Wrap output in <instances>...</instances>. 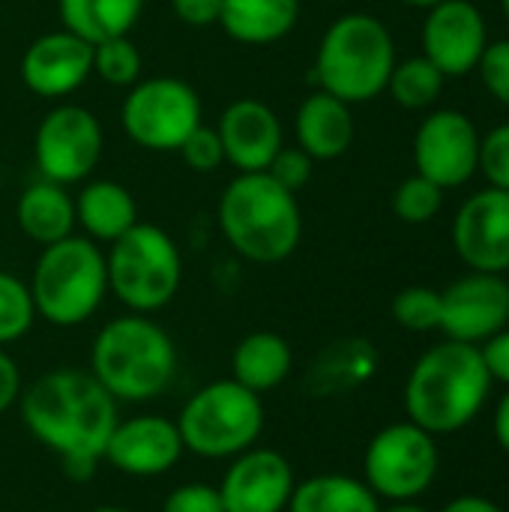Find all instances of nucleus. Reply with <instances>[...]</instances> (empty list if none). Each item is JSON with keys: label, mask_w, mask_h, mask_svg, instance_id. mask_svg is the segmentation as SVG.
<instances>
[{"label": "nucleus", "mask_w": 509, "mask_h": 512, "mask_svg": "<svg viewBox=\"0 0 509 512\" xmlns=\"http://www.w3.org/2000/svg\"><path fill=\"white\" fill-rule=\"evenodd\" d=\"M24 429L60 456L72 480H87L117 426V399L81 369H54L21 390Z\"/></svg>", "instance_id": "f257e3e1"}, {"label": "nucleus", "mask_w": 509, "mask_h": 512, "mask_svg": "<svg viewBox=\"0 0 509 512\" xmlns=\"http://www.w3.org/2000/svg\"><path fill=\"white\" fill-rule=\"evenodd\" d=\"M492 384L480 345L447 339L414 363L405 381V414L435 438L462 432L486 408Z\"/></svg>", "instance_id": "f03ea898"}, {"label": "nucleus", "mask_w": 509, "mask_h": 512, "mask_svg": "<svg viewBox=\"0 0 509 512\" xmlns=\"http://www.w3.org/2000/svg\"><path fill=\"white\" fill-rule=\"evenodd\" d=\"M219 228L240 258L279 264L300 246L303 213L297 195L282 189L267 171H246L219 198Z\"/></svg>", "instance_id": "7ed1b4c3"}, {"label": "nucleus", "mask_w": 509, "mask_h": 512, "mask_svg": "<svg viewBox=\"0 0 509 512\" xmlns=\"http://www.w3.org/2000/svg\"><path fill=\"white\" fill-rule=\"evenodd\" d=\"M90 375L117 402H150L171 387L177 348L156 321L132 312L99 330L90 351Z\"/></svg>", "instance_id": "20e7f679"}, {"label": "nucleus", "mask_w": 509, "mask_h": 512, "mask_svg": "<svg viewBox=\"0 0 509 512\" xmlns=\"http://www.w3.org/2000/svg\"><path fill=\"white\" fill-rule=\"evenodd\" d=\"M396 66V42L390 27L369 12L339 15L321 36L315 54L318 90L348 102H372L387 90Z\"/></svg>", "instance_id": "39448f33"}, {"label": "nucleus", "mask_w": 509, "mask_h": 512, "mask_svg": "<svg viewBox=\"0 0 509 512\" xmlns=\"http://www.w3.org/2000/svg\"><path fill=\"white\" fill-rule=\"evenodd\" d=\"M30 294L36 315L54 327H78L96 315L108 294L105 255L90 237H66L42 246L33 267Z\"/></svg>", "instance_id": "423d86ee"}, {"label": "nucleus", "mask_w": 509, "mask_h": 512, "mask_svg": "<svg viewBox=\"0 0 509 512\" xmlns=\"http://www.w3.org/2000/svg\"><path fill=\"white\" fill-rule=\"evenodd\" d=\"M264 402L234 378L201 387L174 420L183 450L201 459H234L258 444L264 432Z\"/></svg>", "instance_id": "0eeeda50"}, {"label": "nucleus", "mask_w": 509, "mask_h": 512, "mask_svg": "<svg viewBox=\"0 0 509 512\" xmlns=\"http://www.w3.org/2000/svg\"><path fill=\"white\" fill-rule=\"evenodd\" d=\"M108 291L132 312L150 315L165 309L180 288L183 261L177 243L150 222H135L105 255Z\"/></svg>", "instance_id": "6e6552de"}, {"label": "nucleus", "mask_w": 509, "mask_h": 512, "mask_svg": "<svg viewBox=\"0 0 509 512\" xmlns=\"http://www.w3.org/2000/svg\"><path fill=\"white\" fill-rule=\"evenodd\" d=\"M435 435L411 420L384 426L363 453V483L384 501H417L438 477Z\"/></svg>", "instance_id": "1a4fd4ad"}, {"label": "nucleus", "mask_w": 509, "mask_h": 512, "mask_svg": "<svg viewBox=\"0 0 509 512\" xmlns=\"http://www.w3.org/2000/svg\"><path fill=\"white\" fill-rule=\"evenodd\" d=\"M120 120L126 135L153 153H177L192 129L201 126V99L180 78H144L129 87Z\"/></svg>", "instance_id": "9d476101"}, {"label": "nucleus", "mask_w": 509, "mask_h": 512, "mask_svg": "<svg viewBox=\"0 0 509 512\" xmlns=\"http://www.w3.org/2000/svg\"><path fill=\"white\" fill-rule=\"evenodd\" d=\"M33 156L42 180L81 183L102 159V126L84 105H57L36 129Z\"/></svg>", "instance_id": "9b49d317"}, {"label": "nucleus", "mask_w": 509, "mask_h": 512, "mask_svg": "<svg viewBox=\"0 0 509 512\" xmlns=\"http://www.w3.org/2000/svg\"><path fill=\"white\" fill-rule=\"evenodd\" d=\"M480 129L459 108L429 111L414 132V168L441 189H459L477 174Z\"/></svg>", "instance_id": "f8f14e48"}, {"label": "nucleus", "mask_w": 509, "mask_h": 512, "mask_svg": "<svg viewBox=\"0 0 509 512\" xmlns=\"http://www.w3.org/2000/svg\"><path fill=\"white\" fill-rule=\"evenodd\" d=\"M509 327V282L498 273H477L456 279L441 291V333L453 342L483 345Z\"/></svg>", "instance_id": "ddd939ff"}, {"label": "nucleus", "mask_w": 509, "mask_h": 512, "mask_svg": "<svg viewBox=\"0 0 509 512\" xmlns=\"http://www.w3.org/2000/svg\"><path fill=\"white\" fill-rule=\"evenodd\" d=\"M420 42L423 57H429L447 78H465L480 66V57L492 39L486 15L477 3L444 0L426 9Z\"/></svg>", "instance_id": "4468645a"}, {"label": "nucleus", "mask_w": 509, "mask_h": 512, "mask_svg": "<svg viewBox=\"0 0 509 512\" xmlns=\"http://www.w3.org/2000/svg\"><path fill=\"white\" fill-rule=\"evenodd\" d=\"M453 249L468 270L509 273V192L486 186L462 201L453 219Z\"/></svg>", "instance_id": "2eb2a0df"}, {"label": "nucleus", "mask_w": 509, "mask_h": 512, "mask_svg": "<svg viewBox=\"0 0 509 512\" xmlns=\"http://www.w3.org/2000/svg\"><path fill=\"white\" fill-rule=\"evenodd\" d=\"M294 486V468L279 450L249 447L234 456L216 489L225 512H285Z\"/></svg>", "instance_id": "dca6fc26"}, {"label": "nucleus", "mask_w": 509, "mask_h": 512, "mask_svg": "<svg viewBox=\"0 0 509 512\" xmlns=\"http://www.w3.org/2000/svg\"><path fill=\"white\" fill-rule=\"evenodd\" d=\"M183 453V438L174 420L141 414L132 420H117L102 459L129 477H162L180 462Z\"/></svg>", "instance_id": "f3484780"}, {"label": "nucleus", "mask_w": 509, "mask_h": 512, "mask_svg": "<svg viewBox=\"0 0 509 512\" xmlns=\"http://www.w3.org/2000/svg\"><path fill=\"white\" fill-rule=\"evenodd\" d=\"M93 75V45L69 30L33 39L21 57V81L42 99L75 93Z\"/></svg>", "instance_id": "a211bd4d"}, {"label": "nucleus", "mask_w": 509, "mask_h": 512, "mask_svg": "<svg viewBox=\"0 0 509 512\" xmlns=\"http://www.w3.org/2000/svg\"><path fill=\"white\" fill-rule=\"evenodd\" d=\"M219 141L225 150V162L246 171H267L273 156L282 147V123L276 111L261 99H237L222 111Z\"/></svg>", "instance_id": "6ab92c4d"}, {"label": "nucleus", "mask_w": 509, "mask_h": 512, "mask_svg": "<svg viewBox=\"0 0 509 512\" xmlns=\"http://www.w3.org/2000/svg\"><path fill=\"white\" fill-rule=\"evenodd\" d=\"M294 132L300 150H306L315 162H330L351 150L357 129L348 102L324 90H315L300 102L294 117Z\"/></svg>", "instance_id": "aec40b11"}, {"label": "nucleus", "mask_w": 509, "mask_h": 512, "mask_svg": "<svg viewBox=\"0 0 509 512\" xmlns=\"http://www.w3.org/2000/svg\"><path fill=\"white\" fill-rule=\"evenodd\" d=\"M15 222L21 234L39 246L60 243L75 231V198L66 192V186L39 180L21 192L15 204Z\"/></svg>", "instance_id": "412c9836"}, {"label": "nucleus", "mask_w": 509, "mask_h": 512, "mask_svg": "<svg viewBox=\"0 0 509 512\" xmlns=\"http://www.w3.org/2000/svg\"><path fill=\"white\" fill-rule=\"evenodd\" d=\"M294 366V354L285 336L270 330H255L243 336L231 354V378L246 390L264 396L276 390Z\"/></svg>", "instance_id": "4be33fe9"}, {"label": "nucleus", "mask_w": 509, "mask_h": 512, "mask_svg": "<svg viewBox=\"0 0 509 512\" xmlns=\"http://www.w3.org/2000/svg\"><path fill=\"white\" fill-rule=\"evenodd\" d=\"M75 222L90 240L114 243L138 222V204L123 183L93 180L75 198Z\"/></svg>", "instance_id": "5701e85b"}, {"label": "nucleus", "mask_w": 509, "mask_h": 512, "mask_svg": "<svg viewBox=\"0 0 509 512\" xmlns=\"http://www.w3.org/2000/svg\"><path fill=\"white\" fill-rule=\"evenodd\" d=\"M300 18V0H222L219 24L243 45H270L285 39Z\"/></svg>", "instance_id": "b1692460"}, {"label": "nucleus", "mask_w": 509, "mask_h": 512, "mask_svg": "<svg viewBox=\"0 0 509 512\" xmlns=\"http://www.w3.org/2000/svg\"><path fill=\"white\" fill-rule=\"evenodd\" d=\"M378 369V354L366 339L330 342L309 366V387L318 396H336L366 384Z\"/></svg>", "instance_id": "393cba45"}, {"label": "nucleus", "mask_w": 509, "mask_h": 512, "mask_svg": "<svg viewBox=\"0 0 509 512\" xmlns=\"http://www.w3.org/2000/svg\"><path fill=\"white\" fill-rule=\"evenodd\" d=\"M63 30L96 45L111 36H129L144 12V0H57Z\"/></svg>", "instance_id": "a878e982"}, {"label": "nucleus", "mask_w": 509, "mask_h": 512, "mask_svg": "<svg viewBox=\"0 0 509 512\" xmlns=\"http://www.w3.org/2000/svg\"><path fill=\"white\" fill-rule=\"evenodd\" d=\"M288 512H381V498L357 477L318 474L294 486Z\"/></svg>", "instance_id": "bb28decb"}, {"label": "nucleus", "mask_w": 509, "mask_h": 512, "mask_svg": "<svg viewBox=\"0 0 509 512\" xmlns=\"http://www.w3.org/2000/svg\"><path fill=\"white\" fill-rule=\"evenodd\" d=\"M444 87H447V75L423 54L408 57V60H396V66L390 72V81H387V90H390L393 102L408 108V111L435 108Z\"/></svg>", "instance_id": "cd10ccee"}, {"label": "nucleus", "mask_w": 509, "mask_h": 512, "mask_svg": "<svg viewBox=\"0 0 509 512\" xmlns=\"http://www.w3.org/2000/svg\"><path fill=\"white\" fill-rule=\"evenodd\" d=\"M141 51L129 36H111L93 45V72L111 87H132L141 81Z\"/></svg>", "instance_id": "c85d7f7f"}, {"label": "nucleus", "mask_w": 509, "mask_h": 512, "mask_svg": "<svg viewBox=\"0 0 509 512\" xmlns=\"http://www.w3.org/2000/svg\"><path fill=\"white\" fill-rule=\"evenodd\" d=\"M36 306L30 285L12 273H0V345H12L30 333Z\"/></svg>", "instance_id": "c756f323"}, {"label": "nucleus", "mask_w": 509, "mask_h": 512, "mask_svg": "<svg viewBox=\"0 0 509 512\" xmlns=\"http://www.w3.org/2000/svg\"><path fill=\"white\" fill-rule=\"evenodd\" d=\"M444 192L438 183L426 180L423 174H414V177H405L396 192H393V213L408 222V225H426L432 222L441 207H444Z\"/></svg>", "instance_id": "7c9ffc66"}, {"label": "nucleus", "mask_w": 509, "mask_h": 512, "mask_svg": "<svg viewBox=\"0 0 509 512\" xmlns=\"http://www.w3.org/2000/svg\"><path fill=\"white\" fill-rule=\"evenodd\" d=\"M393 318L411 333H429L441 327V291L411 285L393 297Z\"/></svg>", "instance_id": "2f4dec72"}, {"label": "nucleus", "mask_w": 509, "mask_h": 512, "mask_svg": "<svg viewBox=\"0 0 509 512\" xmlns=\"http://www.w3.org/2000/svg\"><path fill=\"white\" fill-rule=\"evenodd\" d=\"M477 174H483L489 186L509 192V123H501L480 135Z\"/></svg>", "instance_id": "473e14b6"}, {"label": "nucleus", "mask_w": 509, "mask_h": 512, "mask_svg": "<svg viewBox=\"0 0 509 512\" xmlns=\"http://www.w3.org/2000/svg\"><path fill=\"white\" fill-rule=\"evenodd\" d=\"M183 156V162L198 171V174H213L222 162H225V150H222V141H219V132L210 129V126H198L189 132V138L180 144L177 150Z\"/></svg>", "instance_id": "72a5a7b5"}, {"label": "nucleus", "mask_w": 509, "mask_h": 512, "mask_svg": "<svg viewBox=\"0 0 509 512\" xmlns=\"http://www.w3.org/2000/svg\"><path fill=\"white\" fill-rule=\"evenodd\" d=\"M312 171H315V159L300 150V147H279V153L273 156V162L267 165V174L288 192H300L309 180H312Z\"/></svg>", "instance_id": "f704fd0d"}, {"label": "nucleus", "mask_w": 509, "mask_h": 512, "mask_svg": "<svg viewBox=\"0 0 509 512\" xmlns=\"http://www.w3.org/2000/svg\"><path fill=\"white\" fill-rule=\"evenodd\" d=\"M477 72L489 96L509 108V39H495L486 45Z\"/></svg>", "instance_id": "c9c22d12"}, {"label": "nucleus", "mask_w": 509, "mask_h": 512, "mask_svg": "<svg viewBox=\"0 0 509 512\" xmlns=\"http://www.w3.org/2000/svg\"><path fill=\"white\" fill-rule=\"evenodd\" d=\"M162 512H225L222 495L210 483H183L168 492Z\"/></svg>", "instance_id": "e433bc0d"}, {"label": "nucleus", "mask_w": 509, "mask_h": 512, "mask_svg": "<svg viewBox=\"0 0 509 512\" xmlns=\"http://www.w3.org/2000/svg\"><path fill=\"white\" fill-rule=\"evenodd\" d=\"M480 354H483V363H486L492 381L509 387V327L495 333L492 339H486L480 345Z\"/></svg>", "instance_id": "4c0bfd02"}, {"label": "nucleus", "mask_w": 509, "mask_h": 512, "mask_svg": "<svg viewBox=\"0 0 509 512\" xmlns=\"http://www.w3.org/2000/svg\"><path fill=\"white\" fill-rule=\"evenodd\" d=\"M174 15L186 27H213L222 15V0H171Z\"/></svg>", "instance_id": "58836bf2"}, {"label": "nucleus", "mask_w": 509, "mask_h": 512, "mask_svg": "<svg viewBox=\"0 0 509 512\" xmlns=\"http://www.w3.org/2000/svg\"><path fill=\"white\" fill-rule=\"evenodd\" d=\"M21 399V372L18 363L0 348V414H6Z\"/></svg>", "instance_id": "ea45409f"}, {"label": "nucleus", "mask_w": 509, "mask_h": 512, "mask_svg": "<svg viewBox=\"0 0 509 512\" xmlns=\"http://www.w3.org/2000/svg\"><path fill=\"white\" fill-rule=\"evenodd\" d=\"M441 512H507L501 504L489 501V498H480V495H462V498H453Z\"/></svg>", "instance_id": "a19ab883"}, {"label": "nucleus", "mask_w": 509, "mask_h": 512, "mask_svg": "<svg viewBox=\"0 0 509 512\" xmlns=\"http://www.w3.org/2000/svg\"><path fill=\"white\" fill-rule=\"evenodd\" d=\"M495 438H498L501 450L509 456V387L495 408Z\"/></svg>", "instance_id": "79ce46f5"}, {"label": "nucleus", "mask_w": 509, "mask_h": 512, "mask_svg": "<svg viewBox=\"0 0 509 512\" xmlns=\"http://www.w3.org/2000/svg\"><path fill=\"white\" fill-rule=\"evenodd\" d=\"M381 512H429L426 507H420L417 501H393L387 510H381Z\"/></svg>", "instance_id": "37998d69"}, {"label": "nucleus", "mask_w": 509, "mask_h": 512, "mask_svg": "<svg viewBox=\"0 0 509 512\" xmlns=\"http://www.w3.org/2000/svg\"><path fill=\"white\" fill-rule=\"evenodd\" d=\"M399 3H405V6H411V9H432V6H438V3H444V0H399Z\"/></svg>", "instance_id": "c03bdc74"}, {"label": "nucleus", "mask_w": 509, "mask_h": 512, "mask_svg": "<svg viewBox=\"0 0 509 512\" xmlns=\"http://www.w3.org/2000/svg\"><path fill=\"white\" fill-rule=\"evenodd\" d=\"M87 512H132V510H123V507H96V510H87Z\"/></svg>", "instance_id": "a18cd8bd"}, {"label": "nucleus", "mask_w": 509, "mask_h": 512, "mask_svg": "<svg viewBox=\"0 0 509 512\" xmlns=\"http://www.w3.org/2000/svg\"><path fill=\"white\" fill-rule=\"evenodd\" d=\"M501 9H504V18L509 21V0H501Z\"/></svg>", "instance_id": "49530a36"}]
</instances>
